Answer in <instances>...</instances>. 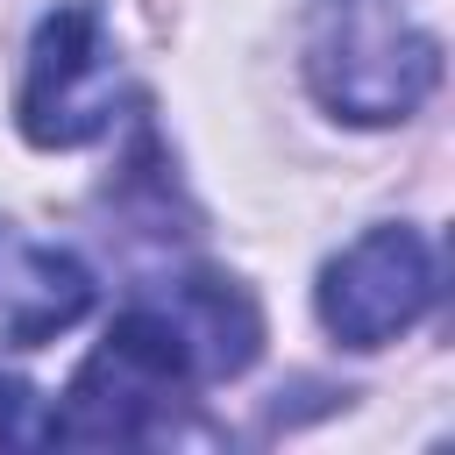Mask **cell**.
Segmentation results:
<instances>
[{
    "label": "cell",
    "instance_id": "cell-5",
    "mask_svg": "<svg viewBox=\"0 0 455 455\" xmlns=\"http://www.w3.org/2000/svg\"><path fill=\"white\" fill-rule=\"evenodd\" d=\"M85 299H92V277H85L64 249H28V256H21V277H14L7 299H0V341L36 348L43 334L71 327V320L85 313Z\"/></svg>",
    "mask_w": 455,
    "mask_h": 455
},
{
    "label": "cell",
    "instance_id": "cell-4",
    "mask_svg": "<svg viewBox=\"0 0 455 455\" xmlns=\"http://www.w3.org/2000/svg\"><path fill=\"white\" fill-rule=\"evenodd\" d=\"M434 306V256L412 228H370L320 277V320L348 348H384Z\"/></svg>",
    "mask_w": 455,
    "mask_h": 455
},
{
    "label": "cell",
    "instance_id": "cell-1",
    "mask_svg": "<svg viewBox=\"0 0 455 455\" xmlns=\"http://www.w3.org/2000/svg\"><path fill=\"white\" fill-rule=\"evenodd\" d=\"M256 341H263V320L242 284L178 277L171 291L135 299L107 327L100 355L78 370L64 412L50 419V441H78V448L149 441L192 384L249 370Z\"/></svg>",
    "mask_w": 455,
    "mask_h": 455
},
{
    "label": "cell",
    "instance_id": "cell-3",
    "mask_svg": "<svg viewBox=\"0 0 455 455\" xmlns=\"http://www.w3.org/2000/svg\"><path fill=\"white\" fill-rule=\"evenodd\" d=\"M121 100V64L107 50V28L92 7H57L43 14L28 43V78H21V128L43 149H78L114 128Z\"/></svg>",
    "mask_w": 455,
    "mask_h": 455
},
{
    "label": "cell",
    "instance_id": "cell-6",
    "mask_svg": "<svg viewBox=\"0 0 455 455\" xmlns=\"http://www.w3.org/2000/svg\"><path fill=\"white\" fill-rule=\"evenodd\" d=\"M28 441H50L43 398L21 377H0V448H28Z\"/></svg>",
    "mask_w": 455,
    "mask_h": 455
},
{
    "label": "cell",
    "instance_id": "cell-2",
    "mask_svg": "<svg viewBox=\"0 0 455 455\" xmlns=\"http://www.w3.org/2000/svg\"><path fill=\"white\" fill-rule=\"evenodd\" d=\"M306 78L348 121H405L441 78V43L412 21L405 0H320Z\"/></svg>",
    "mask_w": 455,
    "mask_h": 455
}]
</instances>
